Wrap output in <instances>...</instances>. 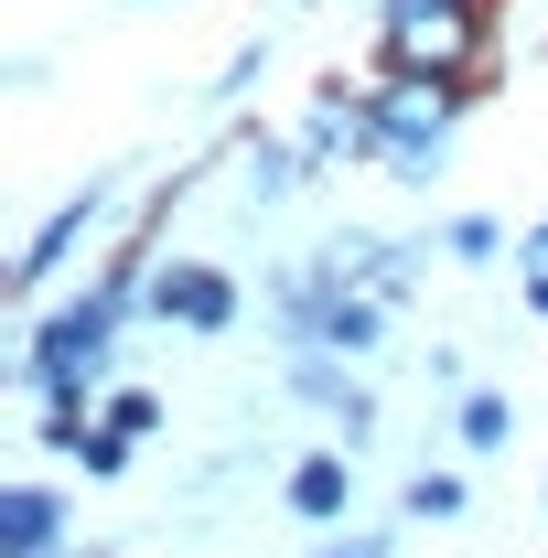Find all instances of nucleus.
<instances>
[{
    "label": "nucleus",
    "mask_w": 548,
    "mask_h": 558,
    "mask_svg": "<svg viewBox=\"0 0 548 558\" xmlns=\"http://www.w3.org/2000/svg\"><path fill=\"white\" fill-rule=\"evenodd\" d=\"M75 558H119V548H75Z\"/></svg>",
    "instance_id": "19"
},
{
    "label": "nucleus",
    "mask_w": 548,
    "mask_h": 558,
    "mask_svg": "<svg viewBox=\"0 0 548 558\" xmlns=\"http://www.w3.org/2000/svg\"><path fill=\"white\" fill-rule=\"evenodd\" d=\"M463 505H474L463 473H409V484H398V515H409V526H452Z\"/></svg>",
    "instance_id": "10"
},
{
    "label": "nucleus",
    "mask_w": 548,
    "mask_h": 558,
    "mask_svg": "<svg viewBox=\"0 0 548 558\" xmlns=\"http://www.w3.org/2000/svg\"><path fill=\"white\" fill-rule=\"evenodd\" d=\"M55 548H75V505H65V484H44V473L0 484V558H55Z\"/></svg>",
    "instance_id": "6"
},
{
    "label": "nucleus",
    "mask_w": 548,
    "mask_h": 558,
    "mask_svg": "<svg viewBox=\"0 0 548 558\" xmlns=\"http://www.w3.org/2000/svg\"><path fill=\"white\" fill-rule=\"evenodd\" d=\"M119 183H130V161H108V172H86L75 194H55L44 205V226L11 247V279H0V301L11 312H44V290H55V269H65L86 236H108V215H119Z\"/></svg>",
    "instance_id": "2"
},
{
    "label": "nucleus",
    "mask_w": 548,
    "mask_h": 558,
    "mask_svg": "<svg viewBox=\"0 0 548 558\" xmlns=\"http://www.w3.org/2000/svg\"><path fill=\"white\" fill-rule=\"evenodd\" d=\"M259 65H270V44H237V54H226V65H215V108H226V97H248V86H259Z\"/></svg>",
    "instance_id": "15"
},
{
    "label": "nucleus",
    "mask_w": 548,
    "mask_h": 558,
    "mask_svg": "<svg viewBox=\"0 0 548 558\" xmlns=\"http://www.w3.org/2000/svg\"><path fill=\"white\" fill-rule=\"evenodd\" d=\"M527 269H548V215H538V226H516V279H527Z\"/></svg>",
    "instance_id": "17"
},
{
    "label": "nucleus",
    "mask_w": 548,
    "mask_h": 558,
    "mask_svg": "<svg viewBox=\"0 0 548 558\" xmlns=\"http://www.w3.org/2000/svg\"><path fill=\"white\" fill-rule=\"evenodd\" d=\"M452 440H463L474 462H495V451L516 440V398H495V387H474V398L452 409Z\"/></svg>",
    "instance_id": "9"
},
{
    "label": "nucleus",
    "mask_w": 548,
    "mask_h": 558,
    "mask_svg": "<svg viewBox=\"0 0 548 558\" xmlns=\"http://www.w3.org/2000/svg\"><path fill=\"white\" fill-rule=\"evenodd\" d=\"M55 558H75V548H55Z\"/></svg>",
    "instance_id": "20"
},
{
    "label": "nucleus",
    "mask_w": 548,
    "mask_h": 558,
    "mask_svg": "<svg viewBox=\"0 0 548 558\" xmlns=\"http://www.w3.org/2000/svg\"><path fill=\"white\" fill-rule=\"evenodd\" d=\"M226 172H237V215L259 226V215H279L301 183H312V150H301V140H279V130H237Z\"/></svg>",
    "instance_id": "5"
},
{
    "label": "nucleus",
    "mask_w": 548,
    "mask_h": 558,
    "mask_svg": "<svg viewBox=\"0 0 548 558\" xmlns=\"http://www.w3.org/2000/svg\"><path fill=\"white\" fill-rule=\"evenodd\" d=\"M301 558H398V526H355V537H323V548Z\"/></svg>",
    "instance_id": "16"
},
{
    "label": "nucleus",
    "mask_w": 548,
    "mask_h": 558,
    "mask_svg": "<svg viewBox=\"0 0 548 558\" xmlns=\"http://www.w3.org/2000/svg\"><path fill=\"white\" fill-rule=\"evenodd\" d=\"M430 247H441L452 269H495V258H505V215H452Z\"/></svg>",
    "instance_id": "11"
},
{
    "label": "nucleus",
    "mask_w": 548,
    "mask_h": 558,
    "mask_svg": "<svg viewBox=\"0 0 548 558\" xmlns=\"http://www.w3.org/2000/svg\"><path fill=\"white\" fill-rule=\"evenodd\" d=\"M366 108H377V172L409 183V194H430V183L452 172L463 119H474V75H409V65H388L377 86H366Z\"/></svg>",
    "instance_id": "1"
},
{
    "label": "nucleus",
    "mask_w": 548,
    "mask_h": 558,
    "mask_svg": "<svg viewBox=\"0 0 548 558\" xmlns=\"http://www.w3.org/2000/svg\"><path fill=\"white\" fill-rule=\"evenodd\" d=\"M516 301H527V323H548V269H527V279H516Z\"/></svg>",
    "instance_id": "18"
},
{
    "label": "nucleus",
    "mask_w": 548,
    "mask_h": 558,
    "mask_svg": "<svg viewBox=\"0 0 548 558\" xmlns=\"http://www.w3.org/2000/svg\"><path fill=\"white\" fill-rule=\"evenodd\" d=\"M312 258H323L344 290H366V301H388V312H398V301L419 290V258H430V236H366V226H334Z\"/></svg>",
    "instance_id": "4"
},
{
    "label": "nucleus",
    "mask_w": 548,
    "mask_h": 558,
    "mask_svg": "<svg viewBox=\"0 0 548 558\" xmlns=\"http://www.w3.org/2000/svg\"><path fill=\"white\" fill-rule=\"evenodd\" d=\"M130 451H140V440H119V429H108V418H97V429H86V451H75V462H86V484H119V473H130Z\"/></svg>",
    "instance_id": "13"
},
{
    "label": "nucleus",
    "mask_w": 548,
    "mask_h": 558,
    "mask_svg": "<svg viewBox=\"0 0 548 558\" xmlns=\"http://www.w3.org/2000/svg\"><path fill=\"white\" fill-rule=\"evenodd\" d=\"M355 494H366V462H355V451H301V462L279 473V505H290L301 526H323V537H344Z\"/></svg>",
    "instance_id": "7"
},
{
    "label": "nucleus",
    "mask_w": 548,
    "mask_h": 558,
    "mask_svg": "<svg viewBox=\"0 0 548 558\" xmlns=\"http://www.w3.org/2000/svg\"><path fill=\"white\" fill-rule=\"evenodd\" d=\"M108 429H119V440H151V429H162V387H130V376H119V387H108Z\"/></svg>",
    "instance_id": "12"
},
{
    "label": "nucleus",
    "mask_w": 548,
    "mask_h": 558,
    "mask_svg": "<svg viewBox=\"0 0 548 558\" xmlns=\"http://www.w3.org/2000/svg\"><path fill=\"white\" fill-rule=\"evenodd\" d=\"M301 150H312V172H323V161H377V108H366V86H323L312 119H301Z\"/></svg>",
    "instance_id": "8"
},
{
    "label": "nucleus",
    "mask_w": 548,
    "mask_h": 558,
    "mask_svg": "<svg viewBox=\"0 0 548 558\" xmlns=\"http://www.w3.org/2000/svg\"><path fill=\"white\" fill-rule=\"evenodd\" d=\"M140 312H151L162 333H194V344H215V333H237V323H248V290L215 269V258H151V279H140Z\"/></svg>",
    "instance_id": "3"
},
{
    "label": "nucleus",
    "mask_w": 548,
    "mask_h": 558,
    "mask_svg": "<svg viewBox=\"0 0 548 558\" xmlns=\"http://www.w3.org/2000/svg\"><path fill=\"white\" fill-rule=\"evenodd\" d=\"M452 11H484V0H377V33H419V22H452Z\"/></svg>",
    "instance_id": "14"
}]
</instances>
